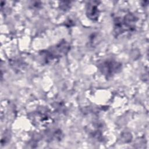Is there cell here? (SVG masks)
I'll list each match as a JSON object with an SVG mask.
<instances>
[{
  "instance_id": "3957f363",
  "label": "cell",
  "mask_w": 149,
  "mask_h": 149,
  "mask_svg": "<svg viewBox=\"0 0 149 149\" xmlns=\"http://www.w3.org/2000/svg\"><path fill=\"white\" fill-rule=\"evenodd\" d=\"M98 1H91L89 2L87 5L86 14L87 17L93 21H96L98 20L100 15V10L98 9Z\"/></svg>"
},
{
  "instance_id": "7a4b0ae2",
  "label": "cell",
  "mask_w": 149,
  "mask_h": 149,
  "mask_svg": "<svg viewBox=\"0 0 149 149\" xmlns=\"http://www.w3.org/2000/svg\"><path fill=\"white\" fill-rule=\"evenodd\" d=\"M121 69L120 63L113 61H107L100 65V69L107 77H111L115 73H117Z\"/></svg>"
},
{
  "instance_id": "6da1fadb",
  "label": "cell",
  "mask_w": 149,
  "mask_h": 149,
  "mask_svg": "<svg viewBox=\"0 0 149 149\" xmlns=\"http://www.w3.org/2000/svg\"><path fill=\"white\" fill-rule=\"evenodd\" d=\"M136 18L131 13L116 17L114 20V33L116 37L125 33H130L135 30Z\"/></svg>"
}]
</instances>
